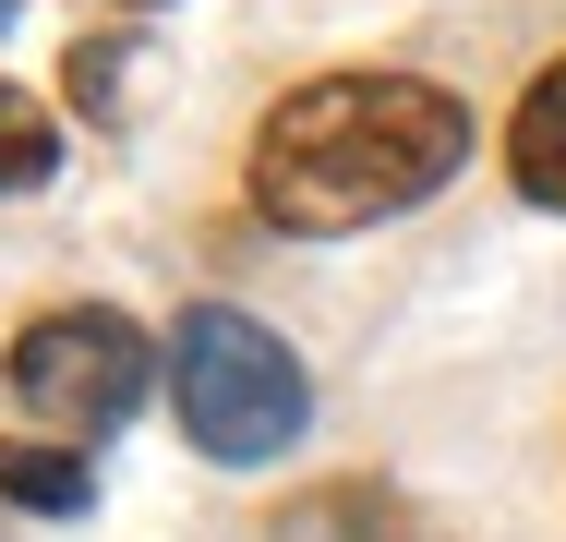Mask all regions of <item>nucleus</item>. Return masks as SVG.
<instances>
[{
  "label": "nucleus",
  "instance_id": "f257e3e1",
  "mask_svg": "<svg viewBox=\"0 0 566 542\" xmlns=\"http://www.w3.org/2000/svg\"><path fill=\"white\" fill-rule=\"evenodd\" d=\"M458 169H470V97L422 73H314L265 108L241 194L290 241H349L374 217L447 194Z\"/></svg>",
  "mask_w": 566,
  "mask_h": 542
},
{
  "label": "nucleus",
  "instance_id": "f03ea898",
  "mask_svg": "<svg viewBox=\"0 0 566 542\" xmlns=\"http://www.w3.org/2000/svg\"><path fill=\"white\" fill-rule=\"evenodd\" d=\"M169 410H181V434L218 470H253V458H277L302 434L314 386H302V362H290L277 325H253L241 302H193L169 325Z\"/></svg>",
  "mask_w": 566,
  "mask_h": 542
},
{
  "label": "nucleus",
  "instance_id": "7ed1b4c3",
  "mask_svg": "<svg viewBox=\"0 0 566 542\" xmlns=\"http://www.w3.org/2000/svg\"><path fill=\"white\" fill-rule=\"evenodd\" d=\"M157 386V337L120 314V302H49V314L12 337V398L49 434H120Z\"/></svg>",
  "mask_w": 566,
  "mask_h": 542
},
{
  "label": "nucleus",
  "instance_id": "20e7f679",
  "mask_svg": "<svg viewBox=\"0 0 566 542\" xmlns=\"http://www.w3.org/2000/svg\"><path fill=\"white\" fill-rule=\"evenodd\" d=\"M506 181H518L543 217H566V61L531 73V97H518V121H506Z\"/></svg>",
  "mask_w": 566,
  "mask_h": 542
},
{
  "label": "nucleus",
  "instance_id": "39448f33",
  "mask_svg": "<svg viewBox=\"0 0 566 542\" xmlns=\"http://www.w3.org/2000/svg\"><path fill=\"white\" fill-rule=\"evenodd\" d=\"M422 519L386 494V482H326V494H302L290 519H277V542H410Z\"/></svg>",
  "mask_w": 566,
  "mask_h": 542
},
{
  "label": "nucleus",
  "instance_id": "423d86ee",
  "mask_svg": "<svg viewBox=\"0 0 566 542\" xmlns=\"http://www.w3.org/2000/svg\"><path fill=\"white\" fill-rule=\"evenodd\" d=\"M0 494L36 507V519H85V507H97V470H85L73 446H0Z\"/></svg>",
  "mask_w": 566,
  "mask_h": 542
},
{
  "label": "nucleus",
  "instance_id": "0eeeda50",
  "mask_svg": "<svg viewBox=\"0 0 566 542\" xmlns=\"http://www.w3.org/2000/svg\"><path fill=\"white\" fill-rule=\"evenodd\" d=\"M61 169V121L24 97V85H0V194H36Z\"/></svg>",
  "mask_w": 566,
  "mask_h": 542
},
{
  "label": "nucleus",
  "instance_id": "6e6552de",
  "mask_svg": "<svg viewBox=\"0 0 566 542\" xmlns=\"http://www.w3.org/2000/svg\"><path fill=\"white\" fill-rule=\"evenodd\" d=\"M120 61H133V37H73V61H61V85L85 121H120Z\"/></svg>",
  "mask_w": 566,
  "mask_h": 542
},
{
  "label": "nucleus",
  "instance_id": "1a4fd4ad",
  "mask_svg": "<svg viewBox=\"0 0 566 542\" xmlns=\"http://www.w3.org/2000/svg\"><path fill=\"white\" fill-rule=\"evenodd\" d=\"M109 12H157V0H109Z\"/></svg>",
  "mask_w": 566,
  "mask_h": 542
},
{
  "label": "nucleus",
  "instance_id": "9d476101",
  "mask_svg": "<svg viewBox=\"0 0 566 542\" xmlns=\"http://www.w3.org/2000/svg\"><path fill=\"white\" fill-rule=\"evenodd\" d=\"M0 24H12V0H0Z\"/></svg>",
  "mask_w": 566,
  "mask_h": 542
},
{
  "label": "nucleus",
  "instance_id": "9b49d317",
  "mask_svg": "<svg viewBox=\"0 0 566 542\" xmlns=\"http://www.w3.org/2000/svg\"><path fill=\"white\" fill-rule=\"evenodd\" d=\"M410 542H434V531H410Z\"/></svg>",
  "mask_w": 566,
  "mask_h": 542
}]
</instances>
